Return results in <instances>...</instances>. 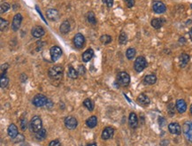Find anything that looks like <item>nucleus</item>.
<instances>
[{"instance_id": "1", "label": "nucleus", "mask_w": 192, "mask_h": 146, "mask_svg": "<svg viewBox=\"0 0 192 146\" xmlns=\"http://www.w3.org/2000/svg\"><path fill=\"white\" fill-rule=\"evenodd\" d=\"M29 127H30V129L35 132V133H37L39 130H41L43 128V124H42V120L39 116H34L31 121H30V123H29Z\"/></svg>"}, {"instance_id": "2", "label": "nucleus", "mask_w": 192, "mask_h": 146, "mask_svg": "<svg viewBox=\"0 0 192 146\" xmlns=\"http://www.w3.org/2000/svg\"><path fill=\"white\" fill-rule=\"evenodd\" d=\"M49 76L51 79H55V80H59L62 77V74H63V68L60 66H55L52 67L49 69Z\"/></svg>"}, {"instance_id": "3", "label": "nucleus", "mask_w": 192, "mask_h": 146, "mask_svg": "<svg viewBox=\"0 0 192 146\" xmlns=\"http://www.w3.org/2000/svg\"><path fill=\"white\" fill-rule=\"evenodd\" d=\"M147 67V61L145 59L144 57H138L135 60V63H134V68L136 70V72L140 73L142 72L144 68Z\"/></svg>"}, {"instance_id": "4", "label": "nucleus", "mask_w": 192, "mask_h": 146, "mask_svg": "<svg viewBox=\"0 0 192 146\" xmlns=\"http://www.w3.org/2000/svg\"><path fill=\"white\" fill-rule=\"evenodd\" d=\"M32 103L36 107H42V106H45L47 105L48 99H47L45 96H44L42 94H37L34 97Z\"/></svg>"}, {"instance_id": "5", "label": "nucleus", "mask_w": 192, "mask_h": 146, "mask_svg": "<svg viewBox=\"0 0 192 146\" xmlns=\"http://www.w3.org/2000/svg\"><path fill=\"white\" fill-rule=\"evenodd\" d=\"M117 81L121 86H127L130 83V76L126 72H121L118 74Z\"/></svg>"}, {"instance_id": "6", "label": "nucleus", "mask_w": 192, "mask_h": 146, "mask_svg": "<svg viewBox=\"0 0 192 146\" xmlns=\"http://www.w3.org/2000/svg\"><path fill=\"white\" fill-rule=\"evenodd\" d=\"M22 22V15L21 13H17L14 15L12 22V29L13 31H17L19 30V28H21V24Z\"/></svg>"}, {"instance_id": "7", "label": "nucleus", "mask_w": 192, "mask_h": 146, "mask_svg": "<svg viewBox=\"0 0 192 146\" xmlns=\"http://www.w3.org/2000/svg\"><path fill=\"white\" fill-rule=\"evenodd\" d=\"M50 54L52 61H56L62 55V50L58 46H52L50 49Z\"/></svg>"}, {"instance_id": "8", "label": "nucleus", "mask_w": 192, "mask_h": 146, "mask_svg": "<svg viewBox=\"0 0 192 146\" xmlns=\"http://www.w3.org/2000/svg\"><path fill=\"white\" fill-rule=\"evenodd\" d=\"M183 133L186 136V138L192 142V121H187L183 125Z\"/></svg>"}, {"instance_id": "9", "label": "nucleus", "mask_w": 192, "mask_h": 146, "mask_svg": "<svg viewBox=\"0 0 192 146\" xmlns=\"http://www.w3.org/2000/svg\"><path fill=\"white\" fill-rule=\"evenodd\" d=\"M65 125L66 127L68 128V129L70 130H73V129H75L77 125H78V122H77V120L73 117V116H68L66 119H65Z\"/></svg>"}, {"instance_id": "10", "label": "nucleus", "mask_w": 192, "mask_h": 146, "mask_svg": "<svg viewBox=\"0 0 192 146\" xmlns=\"http://www.w3.org/2000/svg\"><path fill=\"white\" fill-rule=\"evenodd\" d=\"M152 9L156 13H164L167 11V7L164 3L160 1H154L152 5Z\"/></svg>"}, {"instance_id": "11", "label": "nucleus", "mask_w": 192, "mask_h": 146, "mask_svg": "<svg viewBox=\"0 0 192 146\" xmlns=\"http://www.w3.org/2000/svg\"><path fill=\"white\" fill-rule=\"evenodd\" d=\"M84 44H85V38L84 36L81 34H76L74 37V45L76 48L78 49H81L84 46Z\"/></svg>"}, {"instance_id": "12", "label": "nucleus", "mask_w": 192, "mask_h": 146, "mask_svg": "<svg viewBox=\"0 0 192 146\" xmlns=\"http://www.w3.org/2000/svg\"><path fill=\"white\" fill-rule=\"evenodd\" d=\"M168 130L173 135H180L181 133V126L177 122H172L168 125Z\"/></svg>"}, {"instance_id": "13", "label": "nucleus", "mask_w": 192, "mask_h": 146, "mask_svg": "<svg viewBox=\"0 0 192 146\" xmlns=\"http://www.w3.org/2000/svg\"><path fill=\"white\" fill-rule=\"evenodd\" d=\"M31 34L35 38H40V37H42L45 34V31L41 26H35V27H34L32 28Z\"/></svg>"}, {"instance_id": "14", "label": "nucleus", "mask_w": 192, "mask_h": 146, "mask_svg": "<svg viewBox=\"0 0 192 146\" xmlns=\"http://www.w3.org/2000/svg\"><path fill=\"white\" fill-rule=\"evenodd\" d=\"M46 16L49 20L54 22V21H58L59 18V13L57 11L56 9H48L46 11Z\"/></svg>"}, {"instance_id": "15", "label": "nucleus", "mask_w": 192, "mask_h": 146, "mask_svg": "<svg viewBox=\"0 0 192 146\" xmlns=\"http://www.w3.org/2000/svg\"><path fill=\"white\" fill-rule=\"evenodd\" d=\"M113 135H114V129L111 127H107L102 132V138L104 140H107V139L112 138Z\"/></svg>"}, {"instance_id": "16", "label": "nucleus", "mask_w": 192, "mask_h": 146, "mask_svg": "<svg viewBox=\"0 0 192 146\" xmlns=\"http://www.w3.org/2000/svg\"><path fill=\"white\" fill-rule=\"evenodd\" d=\"M128 121H129V125L132 128H136L138 127V119H137V116L135 112H131L129 114Z\"/></svg>"}, {"instance_id": "17", "label": "nucleus", "mask_w": 192, "mask_h": 146, "mask_svg": "<svg viewBox=\"0 0 192 146\" xmlns=\"http://www.w3.org/2000/svg\"><path fill=\"white\" fill-rule=\"evenodd\" d=\"M7 132H8V135L9 136L14 139L17 135H19L18 133V128L15 124H11L9 127H8V129H7Z\"/></svg>"}, {"instance_id": "18", "label": "nucleus", "mask_w": 192, "mask_h": 146, "mask_svg": "<svg viewBox=\"0 0 192 146\" xmlns=\"http://www.w3.org/2000/svg\"><path fill=\"white\" fill-rule=\"evenodd\" d=\"M176 109L180 113H183L187 110V104L183 99H179L176 101Z\"/></svg>"}, {"instance_id": "19", "label": "nucleus", "mask_w": 192, "mask_h": 146, "mask_svg": "<svg viewBox=\"0 0 192 146\" xmlns=\"http://www.w3.org/2000/svg\"><path fill=\"white\" fill-rule=\"evenodd\" d=\"M137 102L140 104V105H144V106H146V105H150V98L147 97L145 94H140L139 96H138V98H137Z\"/></svg>"}, {"instance_id": "20", "label": "nucleus", "mask_w": 192, "mask_h": 146, "mask_svg": "<svg viewBox=\"0 0 192 146\" xmlns=\"http://www.w3.org/2000/svg\"><path fill=\"white\" fill-rule=\"evenodd\" d=\"M93 56H94V51L92 49H88L82 54V60L84 62H89Z\"/></svg>"}, {"instance_id": "21", "label": "nucleus", "mask_w": 192, "mask_h": 146, "mask_svg": "<svg viewBox=\"0 0 192 146\" xmlns=\"http://www.w3.org/2000/svg\"><path fill=\"white\" fill-rule=\"evenodd\" d=\"M179 61H180V66L181 68H185L190 61V56L187 53H182L179 58Z\"/></svg>"}, {"instance_id": "22", "label": "nucleus", "mask_w": 192, "mask_h": 146, "mask_svg": "<svg viewBox=\"0 0 192 146\" xmlns=\"http://www.w3.org/2000/svg\"><path fill=\"white\" fill-rule=\"evenodd\" d=\"M144 83L147 84V85H153L157 81V77H156L155 75H146L144 77Z\"/></svg>"}, {"instance_id": "23", "label": "nucleus", "mask_w": 192, "mask_h": 146, "mask_svg": "<svg viewBox=\"0 0 192 146\" xmlns=\"http://www.w3.org/2000/svg\"><path fill=\"white\" fill-rule=\"evenodd\" d=\"M164 23H165V20H164V19L157 18V19H153V20L151 21V26H152L154 28L158 29V28H160L163 26Z\"/></svg>"}, {"instance_id": "24", "label": "nucleus", "mask_w": 192, "mask_h": 146, "mask_svg": "<svg viewBox=\"0 0 192 146\" xmlns=\"http://www.w3.org/2000/svg\"><path fill=\"white\" fill-rule=\"evenodd\" d=\"M59 30H60V33H62V34H68L70 30V24L68 21H65L62 22V24L59 27Z\"/></svg>"}, {"instance_id": "25", "label": "nucleus", "mask_w": 192, "mask_h": 146, "mask_svg": "<svg viewBox=\"0 0 192 146\" xmlns=\"http://www.w3.org/2000/svg\"><path fill=\"white\" fill-rule=\"evenodd\" d=\"M78 75H79V73H78V71H76V70L73 68L72 66H70V67L68 68V76L69 77V78L76 79L77 77H78Z\"/></svg>"}, {"instance_id": "26", "label": "nucleus", "mask_w": 192, "mask_h": 146, "mask_svg": "<svg viewBox=\"0 0 192 146\" xmlns=\"http://www.w3.org/2000/svg\"><path fill=\"white\" fill-rule=\"evenodd\" d=\"M86 124H87V126H88L89 128H95V127L97 126V124H98V119H97V117L94 116V115L90 117V118L86 121Z\"/></svg>"}, {"instance_id": "27", "label": "nucleus", "mask_w": 192, "mask_h": 146, "mask_svg": "<svg viewBox=\"0 0 192 146\" xmlns=\"http://www.w3.org/2000/svg\"><path fill=\"white\" fill-rule=\"evenodd\" d=\"M83 105H84V106L89 110V111H93L94 110V107H95V105H94V102L92 101L91 99L90 98H87V99H85L84 102H83Z\"/></svg>"}, {"instance_id": "28", "label": "nucleus", "mask_w": 192, "mask_h": 146, "mask_svg": "<svg viewBox=\"0 0 192 146\" xmlns=\"http://www.w3.org/2000/svg\"><path fill=\"white\" fill-rule=\"evenodd\" d=\"M87 20L90 24L91 25H96L97 24V20H96V16L95 13L93 12H89L87 14Z\"/></svg>"}, {"instance_id": "29", "label": "nucleus", "mask_w": 192, "mask_h": 146, "mask_svg": "<svg viewBox=\"0 0 192 146\" xmlns=\"http://www.w3.org/2000/svg\"><path fill=\"white\" fill-rule=\"evenodd\" d=\"M136 50L134 48H128L126 51V56L128 59H133L136 56Z\"/></svg>"}, {"instance_id": "30", "label": "nucleus", "mask_w": 192, "mask_h": 146, "mask_svg": "<svg viewBox=\"0 0 192 146\" xmlns=\"http://www.w3.org/2000/svg\"><path fill=\"white\" fill-rule=\"evenodd\" d=\"M112 36H110V35H101V37H100V41H101L102 44H104V45H108V44H110L111 42H112Z\"/></svg>"}, {"instance_id": "31", "label": "nucleus", "mask_w": 192, "mask_h": 146, "mask_svg": "<svg viewBox=\"0 0 192 146\" xmlns=\"http://www.w3.org/2000/svg\"><path fill=\"white\" fill-rule=\"evenodd\" d=\"M8 26H9V22L6 20H4L3 18L0 19V29L2 32L5 31L7 29Z\"/></svg>"}, {"instance_id": "32", "label": "nucleus", "mask_w": 192, "mask_h": 146, "mask_svg": "<svg viewBox=\"0 0 192 146\" xmlns=\"http://www.w3.org/2000/svg\"><path fill=\"white\" fill-rule=\"evenodd\" d=\"M35 137L37 140H44L46 137V130L45 128H42L41 130H39L36 134H35Z\"/></svg>"}, {"instance_id": "33", "label": "nucleus", "mask_w": 192, "mask_h": 146, "mask_svg": "<svg viewBox=\"0 0 192 146\" xmlns=\"http://www.w3.org/2000/svg\"><path fill=\"white\" fill-rule=\"evenodd\" d=\"M127 42V34L125 32H121L120 36H119V43L121 45H126Z\"/></svg>"}, {"instance_id": "34", "label": "nucleus", "mask_w": 192, "mask_h": 146, "mask_svg": "<svg viewBox=\"0 0 192 146\" xmlns=\"http://www.w3.org/2000/svg\"><path fill=\"white\" fill-rule=\"evenodd\" d=\"M8 82H9V79L6 77V75L5 76H2L1 79H0V84H1V87L3 89L5 88L8 85Z\"/></svg>"}, {"instance_id": "35", "label": "nucleus", "mask_w": 192, "mask_h": 146, "mask_svg": "<svg viewBox=\"0 0 192 146\" xmlns=\"http://www.w3.org/2000/svg\"><path fill=\"white\" fill-rule=\"evenodd\" d=\"M0 9H1V13H4V12H7L10 9V5H9L8 3H6V2H3V3L1 4Z\"/></svg>"}, {"instance_id": "36", "label": "nucleus", "mask_w": 192, "mask_h": 146, "mask_svg": "<svg viewBox=\"0 0 192 146\" xmlns=\"http://www.w3.org/2000/svg\"><path fill=\"white\" fill-rule=\"evenodd\" d=\"M8 66H9V65H8L7 63L3 64V65L1 66V77H2V76H5L6 71H7L8 68H9Z\"/></svg>"}, {"instance_id": "37", "label": "nucleus", "mask_w": 192, "mask_h": 146, "mask_svg": "<svg viewBox=\"0 0 192 146\" xmlns=\"http://www.w3.org/2000/svg\"><path fill=\"white\" fill-rule=\"evenodd\" d=\"M27 128H28V121H27L26 119H22L21 121V128L22 129L23 131H25L27 129Z\"/></svg>"}, {"instance_id": "38", "label": "nucleus", "mask_w": 192, "mask_h": 146, "mask_svg": "<svg viewBox=\"0 0 192 146\" xmlns=\"http://www.w3.org/2000/svg\"><path fill=\"white\" fill-rule=\"evenodd\" d=\"M125 3L128 8H131L135 5V0H125Z\"/></svg>"}, {"instance_id": "39", "label": "nucleus", "mask_w": 192, "mask_h": 146, "mask_svg": "<svg viewBox=\"0 0 192 146\" xmlns=\"http://www.w3.org/2000/svg\"><path fill=\"white\" fill-rule=\"evenodd\" d=\"M22 141H24V136L22 135H21V134H19L14 138V142L15 143H20V142H22Z\"/></svg>"}, {"instance_id": "40", "label": "nucleus", "mask_w": 192, "mask_h": 146, "mask_svg": "<svg viewBox=\"0 0 192 146\" xmlns=\"http://www.w3.org/2000/svg\"><path fill=\"white\" fill-rule=\"evenodd\" d=\"M102 1H103V3H104L107 5V7L111 8L113 6V0H102Z\"/></svg>"}, {"instance_id": "41", "label": "nucleus", "mask_w": 192, "mask_h": 146, "mask_svg": "<svg viewBox=\"0 0 192 146\" xmlns=\"http://www.w3.org/2000/svg\"><path fill=\"white\" fill-rule=\"evenodd\" d=\"M48 146H60V142L58 140H53L49 144Z\"/></svg>"}, {"instance_id": "42", "label": "nucleus", "mask_w": 192, "mask_h": 146, "mask_svg": "<svg viewBox=\"0 0 192 146\" xmlns=\"http://www.w3.org/2000/svg\"><path fill=\"white\" fill-rule=\"evenodd\" d=\"M78 73H79V75H84L85 73H86V69L85 68L83 67V66H79V69H78Z\"/></svg>"}, {"instance_id": "43", "label": "nucleus", "mask_w": 192, "mask_h": 146, "mask_svg": "<svg viewBox=\"0 0 192 146\" xmlns=\"http://www.w3.org/2000/svg\"><path fill=\"white\" fill-rule=\"evenodd\" d=\"M87 146H97V144H94V143L93 144H89Z\"/></svg>"}, {"instance_id": "44", "label": "nucleus", "mask_w": 192, "mask_h": 146, "mask_svg": "<svg viewBox=\"0 0 192 146\" xmlns=\"http://www.w3.org/2000/svg\"><path fill=\"white\" fill-rule=\"evenodd\" d=\"M190 112H191V114H192V105H190Z\"/></svg>"}, {"instance_id": "45", "label": "nucleus", "mask_w": 192, "mask_h": 146, "mask_svg": "<svg viewBox=\"0 0 192 146\" xmlns=\"http://www.w3.org/2000/svg\"><path fill=\"white\" fill-rule=\"evenodd\" d=\"M190 35L192 36V28H191V29H190Z\"/></svg>"}, {"instance_id": "46", "label": "nucleus", "mask_w": 192, "mask_h": 146, "mask_svg": "<svg viewBox=\"0 0 192 146\" xmlns=\"http://www.w3.org/2000/svg\"><path fill=\"white\" fill-rule=\"evenodd\" d=\"M190 7H191V8H192V4H191V5H190Z\"/></svg>"}, {"instance_id": "47", "label": "nucleus", "mask_w": 192, "mask_h": 146, "mask_svg": "<svg viewBox=\"0 0 192 146\" xmlns=\"http://www.w3.org/2000/svg\"><path fill=\"white\" fill-rule=\"evenodd\" d=\"M26 146H28V145H26Z\"/></svg>"}]
</instances>
